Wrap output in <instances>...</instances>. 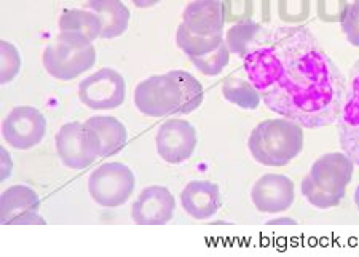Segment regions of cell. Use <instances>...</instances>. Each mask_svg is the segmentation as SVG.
I'll return each instance as SVG.
<instances>
[{
    "label": "cell",
    "instance_id": "cell-1",
    "mask_svg": "<svg viewBox=\"0 0 359 257\" xmlns=\"http://www.w3.org/2000/svg\"><path fill=\"white\" fill-rule=\"evenodd\" d=\"M243 69L271 112L304 128L337 124L345 101V75L309 27L269 31L243 58Z\"/></svg>",
    "mask_w": 359,
    "mask_h": 257
},
{
    "label": "cell",
    "instance_id": "cell-2",
    "mask_svg": "<svg viewBox=\"0 0 359 257\" xmlns=\"http://www.w3.org/2000/svg\"><path fill=\"white\" fill-rule=\"evenodd\" d=\"M205 101V88L192 74L175 69L150 75L135 88V106L150 119L189 115Z\"/></svg>",
    "mask_w": 359,
    "mask_h": 257
},
{
    "label": "cell",
    "instance_id": "cell-3",
    "mask_svg": "<svg viewBox=\"0 0 359 257\" xmlns=\"http://www.w3.org/2000/svg\"><path fill=\"white\" fill-rule=\"evenodd\" d=\"M355 166V162L344 150L324 154L302 179L300 192L309 204L321 211L339 206L346 195Z\"/></svg>",
    "mask_w": 359,
    "mask_h": 257
},
{
    "label": "cell",
    "instance_id": "cell-4",
    "mask_svg": "<svg viewBox=\"0 0 359 257\" xmlns=\"http://www.w3.org/2000/svg\"><path fill=\"white\" fill-rule=\"evenodd\" d=\"M304 126L278 117L264 120L248 138V150L259 165L283 168L297 159L304 149Z\"/></svg>",
    "mask_w": 359,
    "mask_h": 257
},
{
    "label": "cell",
    "instance_id": "cell-5",
    "mask_svg": "<svg viewBox=\"0 0 359 257\" xmlns=\"http://www.w3.org/2000/svg\"><path fill=\"white\" fill-rule=\"evenodd\" d=\"M96 48L79 32H60L43 50L42 62L51 77L71 81L88 72L96 62Z\"/></svg>",
    "mask_w": 359,
    "mask_h": 257
},
{
    "label": "cell",
    "instance_id": "cell-6",
    "mask_svg": "<svg viewBox=\"0 0 359 257\" xmlns=\"http://www.w3.org/2000/svg\"><path fill=\"white\" fill-rule=\"evenodd\" d=\"M86 189L97 206L115 209L123 206L135 194L136 176L125 163L106 162L90 174Z\"/></svg>",
    "mask_w": 359,
    "mask_h": 257
},
{
    "label": "cell",
    "instance_id": "cell-7",
    "mask_svg": "<svg viewBox=\"0 0 359 257\" xmlns=\"http://www.w3.org/2000/svg\"><path fill=\"white\" fill-rule=\"evenodd\" d=\"M126 98V81L118 71L102 67L79 84V99L93 110H112L120 107Z\"/></svg>",
    "mask_w": 359,
    "mask_h": 257
},
{
    "label": "cell",
    "instance_id": "cell-8",
    "mask_svg": "<svg viewBox=\"0 0 359 257\" xmlns=\"http://www.w3.org/2000/svg\"><path fill=\"white\" fill-rule=\"evenodd\" d=\"M46 119L37 107L18 106L11 109L2 121V138L10 147L29 150L37 147L46 136Z\"/></svg>",
    "mask_w": 359,
    "mask_h": 257
},
{
    "label": "cell",
    "instance_id": "cell-9",
    "mask_svg": "<svg viewBox=\"0 0 359 257\" xmlns=\"http://www.w3.org/2000/svg\"><path fill=\"white\" fill-rule=\"evenodd\" d=\"M198 145V133L192 121L184 119H170L161 124L155 147L161 160L168 165H182L190 160Z\"/></svg>",
    "mask_w": 359,
    "mask_h": 257
},
{
    "label": "cell",
    "instance_id": "cell-10",
    "mask_svg": "<svg viewBox=\"0 0 359 257\" xmlns=\"http://www.w3.org/2000/svg\"><path fill=\"white\" fill-rule=\"evenodd\" d=\"M39 194L29 185L15 184L0 197V224L2 225H45L40 214Z\"/></svg>",
    "mask_w": 359,
    "mask_h": 257
},
{
    "label": "cell",
    "instance_id": "cell-11",
    "mask_svg": "<svg viewBox=\"0 0 359 257\" xmlns=\"http://www.w3.org/2000/svg\"><path fill=\"white\" fill-rule=\"evenodd\" d=\"M251 202L257 211L264 214L287 211L295 203L294 180L286 174H264L252 184Z\"/></svg>",
    "mask_w": 359,
    "mask_h": 257
},
{
    "label": "cell",
    "instance_id": "cell-12",
    "mask_svg": "<svg viewBox=\"0 0 359 257\" xmlns=\"http://www.w3.org/2000/svg\"><path fill=\"white\" fill-rule=\"evenodd\" d=\"M55 145L56 154L66 168L85 169L100 159L82 121L62 125L55 136Z\"/></svg>",
    "mask_w": 359,
    "mask_h": 257
},
{
    "label": "cell",
    "instance_id": "cell-13",
    "mask_svg": "<svg viewBox=\"0 0 359 257\" xmlns=\"http://www.w3.org/2000/svg\"><path fill=\"white\" fill-rule=\"evenodd\" d=\"M176 198L165 185H149L131 206V219L137 225H166L175 218Z\"/></svg>",
    "mask_w": 359,
    "mask_h": 257
},
{
    "label": "cell",
    "instance_id": "cell-14",
    "mask_svg": "<svg viewBox=\"0 0 359 257\" xmlns=\"http://www.w3.org/2000/svg\"><path fill=\"white\" fill-rule=\"evenodd\" d=\"M182 25L195 36H224L225 5L222 0H194L182 11Z\"/></svg>",
    "mask_w": 359,
    "mask_h": 257
},
{
    "label": "cell",
    "instance_id": "cell-15",
    "mask_svg": "<svg viewBox=\"0 0 359 257\" xmlns=\"http://www.w3.org/2000/svg\"><path fill=\"white\" fill-rule=\"evenodd\" d=\"M340 147L359 166V74H350L348 95L337 119Z\"/></svg>",
    "mask_w": 359,
    "mask_h": 257
},
{
    "label": "cell",
    "instance_id": "cell-16",
    "mask_svg": "<svg viewBox=\"0 0 359 257\" xmlns=\"http://www.w3.org/2000/svg\"><path fill=\"white\" fill-rule=\"evenodd\" d=\"M181 206L195 220H206L222 208L221 187L211 180H190L181 192Z\"/></svg>",
    "mask_w": 359,
    "mask_h": 257
},
{
    "label": "cell",
    "instance_id": "cell-17",
    "mask_svg": "<svg viewBox=\"0 0 359 257\" xmlns=\"http://www.w3.org/2000/svg\"><path fill=\"white\" fill-rule=\"evenodd\" d=\"M86 134L100 159L117 154L128 141L126 126L114 115H95L83 121Z\"/></svg>",
    "mask_w": 359,
    "mask_h": 257
},
{
    "label": "cell",
    "instance_id": "cell-18",
    "mask_svg": "<svg viewBox=\"0 0 359 257\" xmlns=\"http://www.w3.org/2000/svg\"><path fill=\"white\" fill-rule=\"evenodd\" d=\"M86 7L100 16L102 22V40H112L123 36L130 26L131 11L121 0H88Z\"/></svg>",
    "mask_w": 359,
    "mask_h": 257
},
{
    "label": "cell",
    "instance_id": "cell-19",
    "mask_svg": "<svg viewBox=\"0 0 359 257\" xmlns=\"http://www.w3.org/2000/svg\"><path fill=\"white\" fill-rule=\"evenodd\" d=\"M269 29L260 26L256 21H243L229 29L225 42L229 45L231 55L238 58L248 56L256 46L262 42L264 37L267 36Z\"/></svg>",
    "mask_w": 359,
    "mask_h": 257
},
{
    "label": "cell",
    "instance_id": "cell-20",
    "mask_svg": "<svg viewBox=\"0 0 359 257\" xmlns=\"http://www.w3.org/2000/svg\"><path fill=\"white\" fill-rule=\"evenodd\" d=\"M57 26H60V32H79L88 37L91 42L101 39L102 22L100 16L91 10L67 8L61 13Z\"/></svg>",
    "mask_w": 359,
    "mask_h": 257
},
{
    "label": "cell",
    "instance_id": "cell-21",
    "mask_svg": "<svg viewBox=\"0 0 359 257\" xmlns=\"http://www.w3.org/2000/svg\"><path fill=\"white\" fill-rule=\"evenodd\" d=\"M222 96L233 106L245 110H256L262 104V96L248 79L231 77L225 79L222 84Z\"/></svg>",
    "mask_w": 359,
    "mask_h": 257
},
{
    "label": "cell",
    "instance_id": "cell-22",
    "mask_svg": "<svg viewBox=\"0 0 359 257\" xmlns=\"http://www.w3.org/2000/svg\"><path fill=\"white\" fill-rule=\"evenodd\" d=\"M224 42H225L224 36H216V37L195 36V34L190 32L182 22L177 26L176 44L189 60L190 58H201V56L210 55L212 51H216Z\"/></svg>",
    "mask_w": 359,
    "mask_h": 257
},
{
    "label": "cell",
    "instance_id": "cell-23",
    "mask_svg": "<svg viewBox=\"0 0 359 257\" xmlns=\"http://www.w3.org/2000/svg\"><path fill=\"white\" fill-rule=\"evenodd\" d=\"M22 61L20 50L8 42V40H2L0 42V84L8 85L13 81L21 71Z\"/></svg>",
    "mask_w": 359,
    "mask_h": 257
},
{
    "label": "cell",
    "instance_id": "cell-24",
    "mask_svg": "<svg viewBox=\"0 0 359 257\" xmlns=\"http://www.w3.org/2000/svg\"><path fill=\"white\" fill-rule=\"evenodd\" d=\"M190 62L198 69L203 75H210V77H216V75L222 74L225 67L230 62V50L227 42H224L216 51L212 53L201 56V58H190Z\"/></svg>",
    "mask_w": 359,
    "mask_h": 257
},
{
    "label": "cell",
    "instance_id": "cell-25",
    "mask_svg": "<svg viewBox=\"0 0 359 257\" xmlns=\"http://www.w3.org/2000/svg\"><path fill=\"white\" fill-rule=\"evenodd\" d=\"M340 26L346 42L359 46V0H353L341 11Z\"/></svg>",
    "mask_w": 359,
    "mask_h": 257
},
{
    "label": "cell",
    "instance_id": "cell-26",
    "mask_svg": "<svg viewBox=\"0 0 359 257\" xmlns=\"http://www.w3.org/2000/svg\"><path fill=\"white\" fill-rule=\"evenodd\" d=\"M0 162H2V180H5L7 178H10L11 174V168H13V162H11V155L10 152L2 147L0 149Z\"/></svg>",
    "mask_w": 359,
    "mask_h": 257
},
{
    "label": "cell",
    "instance_id": "cell-27",
    "mask_svg": "<svg viewBox=\"0 0 359 257\" xmlns=\"http://www.w3.org/2000/svg\"><path fill=\"white\" fill-rule=\"evenodd\" d=\"M137 8H152L155 5L160 4L161 0H131Z\"/></svg>",
    "mask_w": 359,
    "mask_h": 257
},
{
    "label": "cell",
    "instance_id": "cell-28",
    "mask_svg": "<svg viewBox=\"0 0 359 257\" xmlns=\"http://www.w3.org/2000/svg\"><path fill=\"white\" fill-rule=\"evenodd\" d=\"M353 202H355V206H356V209L359 211V185L356 187L355 195H353Z\"/></svg>",
    "mask_w": 359,
    "mask_h": 257
},
{
    "label": "cell",
    "instance_id": "cell-29",
    "mask_svg": "<svg viewBox=\"0 0 359 257\" xmlns=\"http://www.w3.org/2000/svg\"><path fill=\"white\" fill-rule=\"evenodd\" d=\"M351 72H358V74H359V61H356V64H355V66H353V69H351Z\"/></svg>",
    "mask_w": 359,
    "mask_h": 257
}]
</instances>
